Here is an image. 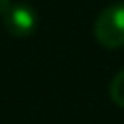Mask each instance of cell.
<instances>
[{
	"mask_svg": "<svg viewBox=\"0 0 124 124\" xmlns=\"http://www.w3.org/2000/svg\"><path fill=\"white\" fill-rule=\"evenodd\" d=\"M2 24L11 37H31L37 28V11L24 2H11L2 13Z\"/></svg>",
	"mask_w": 124,
	"mask_h": 124,
	"instance_id": "2",
	"label": "cell"
},
{
	"mask_svg": "<svg viewBox=\"0 0 124 124\" xmlns=\"http://www.w3.org/2000/svg\"><path fill=\"white\" fill-rule=\"evenodd\" d=\"M94 37L105 48L124 46V0L111 2L100 11L94 22Z\"/></svg>",
	"mask_w": 124,
	"mask_h": 124,
	"instance_id": "1",
	"label": "cell"
},
{
	"mask_svg": "<svg viewBox=\"0 0 124 124\" xmlns=\"http://www.w3.org/2000/svg\"><path fill=\"white\" fill-rule=\"evenodd\" d=\"M9 4H11V0H0V15L4 13V9H7Z\"/></svg>",
	"mask_w": 124,
	"mask_h": 124,
	"instance_id": "4",
	"label": "cell"
},
{
	"mask_svg": "<svg viewBox=\"0 0 124 124\" xmlns=\"http://www.w3.org/2000/svg\"><path fill=\"white\" fill-rule=\"evenodd\" d=\"M109 96H111V100H113L118 107H122V109H124V68L113 76V78H111Z\"/></svg>",
	"mask_w": 124,
	"mask_h": 124,
	"instance_id": "3",
	"label": "cell"
}]
</instances>
